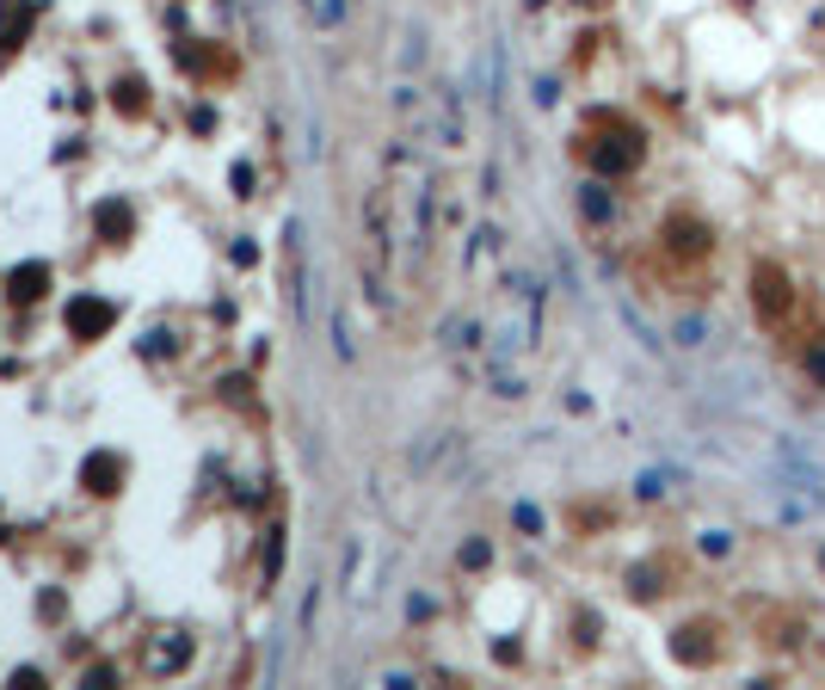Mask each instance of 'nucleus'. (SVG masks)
<instances>
[{
  "mask_svg": "<svg viewBox=\"0 0 825 690\" xmlns=\"http://www.w3.org/2000/svg\"><path fill=\"white\" fill-rule=\"evenodd\" d=\"M789 277L776 272V265H757V309L764 314H776V321H782V314H789Z\"/></svg>",
  "mask_w": 825,
  "mask_h": 690,
  "instance_id": "nucleus-1",
  "label": "nucleus"
}]
</instances>
